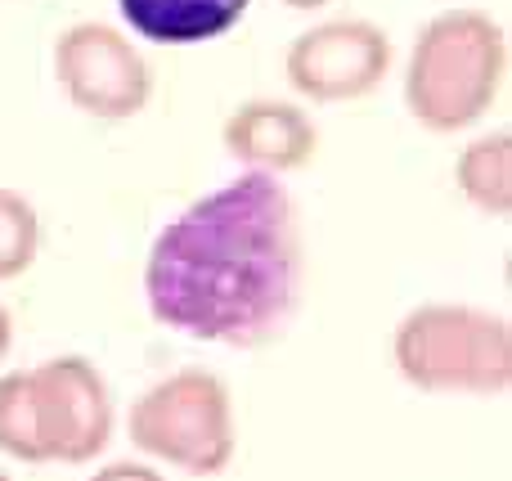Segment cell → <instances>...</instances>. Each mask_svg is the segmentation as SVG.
<instances>
[{"label":"cell","instance_id":"cell-1","mask_svg":"<svg viewBox=\"0 0 512 481\" xmlns=\"http://www.w3.org/2000/svg\"><path fill=\"white\" fill-rule=\"evenodd\" d=\"M306 239L279 176L243 171L180 207L149 243L144 306L189 342L256 351L283 338L301 306Z\"/></svg>","mask_w":512,"mask_h":481},{"label":"cell","instance_id":"cell-2","mask_svg":"<svg viewBox=\"0 0 512 481\" xmlns=\"http://www.w3.org/2000/svg\"><path fill=\"white\" fill-rule=\"evenodd\" d=\"M508 81V32L472 5L441 9L405 59V108L423 131L459 135L495 108Z\"/></svg>","mask_w":512,"mask_h":481},{"label":"cell","instance_id":"cell-3","mask_svg":"<svg viewBox=\"0 0 512 481\" xmlns=\"http://www.w3.org/2000/svg\"><path fill=\"white\" fill-rule=\"evenodd\" d=\"M391 365L423 396L495 401L512 387V324L472 302H423L400 315Z\"/></svg>","mask_w":512,"mask_h":481},{"label":"cell","instance_id":"cell-4","mask_svg":"<svg viewBox=\"0 0 512 481\" xmlns=\"http://www.w3.org/2000/svg\"><path fill=\"white\" fill-rule=\"evenodd\" d=\"M126 437L140 455L189 477H221L239 450L234 396L216 369L185 365L131 401Z\"/></svg>","mask_w":512,"mask_h":481},{"label":"cell","instance_id":"cell-5","mask_svg":"<svg viewBox=\"0 0 512 481\" xmlns=\"http://www.w3.org/2000/svg\"><path fill=\"white\" fill-rule=\"evenodd\" d=\"M54 81L77 113L131 122L153 99V68L140 45L113 23H72L54 41Z\"/></svg>","mask_w":512,"mask_h":481},{"label":"cell","instance_id":"cell-6","mask_svg":"<svg viewBox=\"0 0 512 481\" xmlns=\"http://www.w3.org/2000/svg\"><path fill=\"white\" fill-rule=\"evenodd\" d=\"M391 36L369 18H328L292 36L283 54V77L310 104H351L387 81Z\"/></svg>","mask_w":512,"mask_h":481},{"label":"cell","instance_id":"cell-7","mask_svg":"<svg viewBox=\"0 0 512 481\" xmlns=\"http://www.w3.org/2000/svg\"><path fill=\"white\" fill-rule=\"evenodd\" d=\"M36 410L50 464H95L117 428L108 378L86 356H50L32 365Z\"/></svg>","mask_w":512,"mask_h":481},{"label":"cell","instance_id":"cell-8","mask_svg":"<svg viewBox=\"0 0 512 481\" xmlns=\"http://www.w3.org/2000/svg\"><path fill=\"white\" fill-rule=\"evenodd\" d=\"M221 144L243 171L292 176L319 153V126L288 99H243L221 122Z\"/></svg>","mask_w":512,"mask_h":481},{"label":"cell","instance_id":"cell-9","mask_svg":"<svg viewBox=\"0 0 512 481\" xmlns=\"http://www.w3.org/2000/svg\"><path fill=\"white\" fill-rule=\"evenodd\" d=\"M122 23L135 36L171 50L207 45L230 36L248 18L252 0H117Z\"/></svg>","mask_w":512,"mask_h":481},{"label":"cell","instance_id":"cell-10","mask_svg":"<svg viewBox=\"0 0 512 481\" xmlns=\"http://www.w3.org/2000/svg\"><path fill=\"white\" fill-rule=\"evenodd\" d=\"M454 189L486 221L512 216V131L477 135L454 158Z\"/></svg>","mask_w":512,"mask_h":481},{"label":"cell","instance_id":"cell-11","mask_svg":"<svg viewBox=\"0 0 512 481\" xmlns=\"http://www.w3.org/2000/svg\"><path fill=\"white\" fill-rule=\"evenodd\" d=\"M0 455H9L14 464H27V468L50 464L45 437H41L32 369H9L0 378Z\"/></svg>","mask_w":512,"mask_h":481},{"label":"cell","instance_id":"cell-12","mask_svg":"<svg viewBox=\"0 0 512 481\" xmlns=\"http://www.w3.org/2000/svg\"><path fill=\"white\" fill-rule=\"evenodd\" d=\"M41 252V212L27 194L0 185V284L27 275Z\"/></svg>","mask_w":512,"mask_h":481},{"label":"cell","instance_id":"cell-13","mask_svg":"<svg viewBox=\"0 0 512 481\" xmlns=\"http://www.w3.org/2000/svg\"><path fill=\"white\" fill-rule=\"evenodd\" d=\"M86 481H167L153 464H140V459H113V464L95 468Z\"/></svg>","mask_w":512,"mask_h":481},{"label":"cell","instance_id":"cell-14","mask_svg":"<svg viewBox=\"0 0 512 481\" xmlns=\"http://www.w3.org/2000/svg\"><path fill=\"white\" fill-rule=\"evenodd\" d=\"M9 347H14V315L0 306V360L9 356Z\"/></svg>","mask_w":512,"mask_h":481},{"label":"cell","instance_id":"cell-15","mask_svg":"<svg viewBox=\"0 0 512 481\" xmlns=\"http://www.w3.org/2000/svg\"><path fill=\"white\" fill-rule=\"evenodd\" d=\"M288 9H297V14H315V9H324V5H333V0H283Z\"/></svg>","mask_w":512,"mask_h":481},{"label":"cell","instance_id":"cell-16","mask_svg":"<svg viewBox=\"0 0 512 481\" xmlns=\"http://www.w3.org/2000/svg\"><path fill=\"white\" fill-rule=\"evenodd\" d=\"M0 481H9V473H5V468H0Z\"/></svg>","mask_w":512,"mask_h":481}]
</instances>
